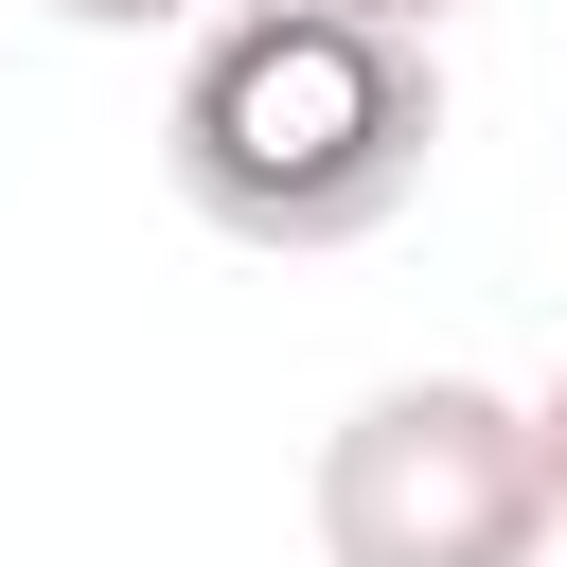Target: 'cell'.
Returning <instances> with one entry per match:
<instances>
[{"mask_svg": "<svg viewBox=\"0 0 567 567\" xmlns=\"http://www.w3.org/2000/svg\"><path fill=\"white\" fill-rule=\"evenodd\" d=\"M443 159V53L337 0H230L159 89V177L230 248H372Z\"/></svg>", "mask_w": 567, "mask_h": 567, "instance_id": "1", "label": "cell"}, {"mask_svg": "<svg viewBox=\"0 0 567 567\" xmlns=\"http://www.w3.org/2000/svg\"><path fill=\"white\" fill-rule=\"evenodd\" d=\"M549 532H567L549 514V443L478 372H390L319 443V549L337 567H532Z\"/></svg>", "mask_w": 567, "mask_h": 567, "instance_id": "2", "label": "cell"}, {"mask_svg": "<svg viewBox=\"0 0 567 567\" xmlns=\"http://www.w3.org/2000/svg\"><path fill=\"white\" fill-rule=\"evenodd\" d=\"M53 18H89V35H213L230 0H53Z\"/></svg>", "mask_w": 567, "mask_h": 567, "instance_id": "3", "label": "cell"}, {"mask_svg": "<svg viewBox=\"0 0 567 567\" xmlns=\"http://www.w3.org/2000/svg\"><path fill=\"white\" fill-rule=\"evenodd\" d=\"M337 18H372V35H425V53H443V18H461V0H337Z\"/></svg>", "mask_w": 567, "mask_h": 567, "instance_id": "4", "label": "cell"}, {"mask_svg": "<svg viewBox=\"0 0 567 567\" xmlns=\"http://www.w3.org/2000/svg\"><path fill=\"white\" fill-rule=\"evenodd\" d=\"M532 443H549V514H567V372L532 390Z\"/></svg>", "mask_w": 567, "mask_h": 567, "instance_id": "5", "label": "cell"}]
</instances>
